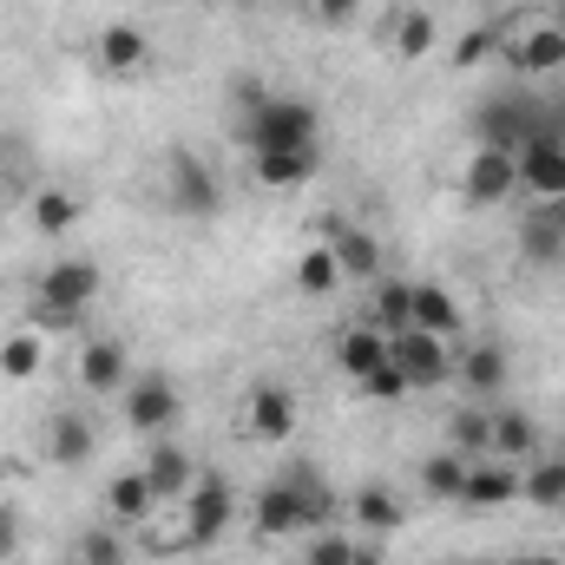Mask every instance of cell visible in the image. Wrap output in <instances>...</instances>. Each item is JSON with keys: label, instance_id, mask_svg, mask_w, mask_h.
I'll return each instance as SVG.
<instances>
[{"label": "cell", "instance_id": "24", "mask_svg": "<svg viewBox=\"0 0 565 565\" xmlns=\"http://www.w3.org/2000/svg\"><path fill=\"white\" fill-rule=\"evenodd\" d=\"M382 362H388V335H382L375 322H349L342 342H335V369H342L349 382H362V375L382 369Z\"/></svg>", "mask_w": 565, "mask_h": 565}, {"label": "cell", "instance_id": "3", "mask_svg": "<svg viewBox=\"0 0 565 565\" xmlns=\"http://www.w3.org/2000/svg\"><path fill=\"white\" fill-rule=\"evenodd\" d=\"M119 415H126L132 434L158 440V434H171V427L184 422V395H178V382H171V375L145 369V375H132V382L119 388Z\"/></svg>", "mask_w": 565, "mask_h": 565}, {"label": "cell", "instance_id": "13", "mask_svg": "<svg viewBox=\"0 0 565 565\" xmlns=\"http://www.w3.org/2000/svg\"><path fill=\"white\" fill-rule=\"evenodd\" d=\"M244 427H250V440L282 447V440L296 434V388H282V382H250V395H244Z\"/></svg>", "mask_w": 565, "mask_h": 565}, {"label": "cell", "instance_id": "15", "mask_svg": "<svg viewBox=\"0 0 565 565\" xmlns=\"http://www.w3.org/2000/svg\"><path fill=\"white\" fill-rule=\"evenodd\" d=\"M93 60H99L106 79H139L145 60H151V40H145V26H132V20H106L99 40H93Z\"/></svg>", "mask_w": 565, "mask_h": 565}, {"label": "cell", "instance_id": "48", "mask_svg": "<svg viewBox=\"0 0 565 565\" xmlns=\"http://www.w3.org/2000/svg\"><path fill=\"white\" fill-rule=\"evenodd\" d=\"M302 565H309V559H302Z\"/></svg>", "mask_w": 565, "mask_h": 565}, {"label": "cell", "instance_id": "49", "mask_svg": "<svg viewBox=\"0 0 565 565\" xmlns=\"http://www.w3.org/2000/svg\"><path fill=\"white\" fill-rule=\"evenodd\" d=\"M73 565H79V559H73Z\"/></svg>", "mask_w": 565, "mask_h": 565}, {"label": "cell", "instance_id": "46", "mask_svg": "<svg viewBox=\"0 0 565 565\" xmlns=\"http://www.w3.org/2000/svg\"><path fill=\"white\" fill-rule=\"evenodd\" d=\"M553 454H565V440H559V447H553Z\"/></svg>", "mask_w": 565, "mask_h": 565}, {"label": "cell", "instance_id": "29", "mask_svg": "<svg viewBox=\"0 0 565 565\" xmlns=\"http://www.w3.org/2000/svg\"><path fill=\"white\" fill-rule=\"evenodd\" d=\"M520 500H533V507H553L559 513L565 507V454H533V467L520 473Z\"/></svg>", "mask_w": 565, "mask_h": 565}, {"label": "cell", "instance_id": "32", "mask_svg": "<svg viewBox=\"0 0 565 565\" xmlns=\"http://www.w3.org/2000/svg\"><path fill=\"white\" fill-rule=\"evenodd\" d=\"M73 224H79V198H73V191H60V184L33 191V231H40V237H66Z\"/></svg>", "mask_w": 565, "mask_h": 565}, {"label": "cell", "instance_id": "45", "mask_svg": "<svg viewBox=\"0 0 565 565\" xmlns=\"http://www.w3.org/2000/svg\"><path fill=\"white\" fill-rule=\"evenodd\" d=\"M0 217H7V191H0Z\"/></svg>", "mask_w": 565, "mask_h": 565}, {"label": "cell", "instance_id": "20", "mask_svg": "<svg viewBox=\"0 0 565 565\" xmlns=\"http://www.w3.org/2000/svg\"><path fill=\"white\" fill-rule=\"evenodd\" d=\"M282 480H289V487H296V500H302V533H322V526H335L342 500H335V487L322 480V467H309V460H289V467H282Z\"/></svg>", "mask_w": 565, "mask_h": 565}, {"label": "cell", "instance_id": "21", "mask_svg": "<svg viewBox=\"0 0 565 565\" xmlns=\"http://www.w3.org/2000/svg\"><path fill=\"white\" fill-rule=\"evenodd\" d=\"M145 480H151V493L158 500H178L184 507V493H191V480H198V460L178 447V440H151V460H145Z\"/></svg>", "mask_w": 565, "mask_h": 565}, {"label": "cell", "instance_id": "42", "mask_svg": "<svg viewBox=\"0 0 565 565\" xmlns=\"http://www.w3.org/2000/svg\"><path fill=\"white\" fill-rule=\"evenodd\" d=\"M355 565H388L382 559V540H355Z\"/></svg>", "mask_w": 565, "mask_h": 565}, {"label": "cell", "instance_id": "23", "mask_svg": "<svg viewBox=\"0 0 565 565\" xmlns=\"http://www.w3.org/2000/svg\"><path fill=\"white\" fill-rule=\"evenodd\" d=\"M415 329L422 335H440V342L467 335V316H460V302H454L447 282H415Z\"/></svg>", "mask_w": 565, "mask_h": 565}, {"label": "cell", "instance_id": "33", "mask_svg": "<svg viewBox=\"0 0 565 565\" xmlns=\"http://www.w3.org/2000/svg\"><path fill=\"white\" fill-rule=\"evenodd\" d=\"M40 362H46V349H40V335H33V329H13V335H0V375H7V382H26V375H40Z\"/></svg>", "mask_w": 565, "mask_h": 565}, {"label": "cell", "instance_id": "18", "mask_svg": "<svg viewBox=\"0 0 565 565\" xmlns=\"http://www.w3.org/2000/svg\"><path fill=\"white\" fill-rule=\"evenodd\" d=\"M316 171H322V145H302V151H250V178L264 191H302Z\"/></svg>", "mask_w": 565, "mask_h": 565}, {"label": "cell", "instance_id": "7", "mask_svg": "<svg viewBox=\"0 0 565 565\" xmlns=\"http://www.w3.org/2000/svg\"><path fill=\"white\" fill-rule=\"evenodd\" d=\"M388 362L408 375V388H447L454 382V349L440 335H422V329H395L388 335Z\"/></svg>", "mask_w": 565, "mask_h": 565}, {"label": "cell", "instance_id": "10", "mask_svg": "<svg viewBox=\"0 0 565 565\" xmlns=\"http://www.w3.org/2000/svg\"><path fill=\"white\" fill-rule=\"evenodd\" d=\"M316 244H329V250H335L342 282H375V277H382V244H375L355 217H322V224H316Z\"/></svg>", "mask_w": 565, "mask_h": 565}, {"label": "cell", "instance_id": "30", "mask_svg": "<svg viewBox=\"0 0 565 565\" xmlns=\"http://www.w3.org/2000/svg\"><path fill=\"white\" fill-rule=\"evenodd\" d=\"M375 329H415V277H375Z\"/></svg>", "mask_w": 565, "mask_h": 565}, {"label": "cell", "instance_id": "47", "mask_svg": "<svg viewBox=\"0 0 565 565\" xmlns=\"http://www.w3.org/2000/svg\"><path fill=\"white\" fill-rule=\"evenodd\" d=\"M559 520H565V507H559Z\"/></svg>", "mask_w": 565, "mask_h": 565}, {"label": "cell", "instance_id": "38", "mask_svg": "<svg viewBox=\"0 0 565 565\" xmlns=\"http://www.w3.org/2000/svg\"><path fill=\"white\" fill-rule=\"evenodd\" d=\"M302 559H309V565H355V540H349V533H335V526H322V533H309Z\"/></svg>", "mask_w": 565, "mask_h": 565}, {"label": "cell", "instance_id": "12", "mask_svg": "<svg viewBox=\"0 0 565 565\" xmlns=\"http://www.w3.org/2000/svg\"><path fill=\"white\" fill-rule=\"evenodd\" d=\"M520 257L533 270H565V198L553 204H533L520 217Z\"/></svg>", "mask_w": 565, "mask_h": 565}, {"label": "cell", "instance_id": "41", "mask_svg": "<svg viewBox=\"0 0 565 565\" xmlns=\"http://www.w3.org/2000/svg\"><path fill=\"white\" fill-rule=\"evenodd\" d=\"M13 546H20V513H13V500H7V507H0V559H7Z\"/></svg>", "mask_w": 565, "mask_h": 565}, {"label": "cell", "instance_id": "5", "mask_svg": "<svg viewBox=\"0 0 565 565\" xmlns=\"http://www.w3.org/2000/svg\"><path fill=\"white\" fill-rule=\"evenodd\" d=\"M533 132H546V106L526 93H493L487 106H473V139L493 151H520Z\"/></svg>", "mask_w": 565, "mask_h": 565}, {"label": "cell", "instance_id": "9", "mask_svg": "<svg viewBox=\"0 0 565 565\" xmlns=\"http://www.w3.org/2000/svg\"><path fill=\"white\" fill-rule=\"evenodd\" d=\"M513 164H520V191H526L533 204L565 198V139L559 132H533V139L513 151Z\"/></svg>", "mask_w": 565, "mask_h": 565}, {"label": "cell", "instance_id": "35", "mask_svg": "<svg viewBox=\"0 0 565 565\" xmlns=\"http://www.w3.org/2000/svg\"><path fill=\"white\" fill-rule=\"evenodd\" d=\"M447 447H454V454H467V460L493 454V427H487V408H480V402L454 415V427H447Z\"/></svg>", "mask_w": 565, "mask_h": 565}, {"label": "cell", "instance_id": "28", "mask_svg": "<svg viewBox=\"0 0 565 565\" xmlns=\"http://www.w3.org/2000/svg\"><path fill=\"white\" fill-rule=\"evenodd\" d=\"M151 507H158V493H151V480L139 473H113V487H106V513L119 520V526H145L151 520Z\"/></svg>", "mask_w": 565, "mask_h": 565}, {"label": "cell", "instance_id": "44", "mask_svg": "<svg viewBox=\"0 0 565 565\" xmlns=\"http://www.w3.org/2000/svg\"><path fill=\"white\" fill-rule=\"evenodd\" d=\"M0 507H7V467H0Z\"/></svg>", "mask_w": 565, "mask_h": 565}, {"label": "cell", "instance_id": "43", "mask_svg": "<svg viewBox=\"0 0 565 565\" xmlns=\"http://www.w3.org/2000/svg\"><path fill=\"white\" fill-rule=\"evenodd\" d=\"M546 20H553V26H559V33H565V0H559V7H553V13H546Z\"/></svg>", "mask_w": 565, "mask_h": 565}, {"label": "cell", "instance_id": "34", "mask_svg": "<svg viewBox=\"0 0 565 565\" xmlns=\"http://www.w3.org/2000/svg\"><path fill=\"white\" fill-rule=\"evenodd\" d=\"M296 289H302V296H335V289H342V264H335L329 244L302 250V264H296Z\"/></svg>", "mask_w": 565, "mask_h": 565}, {"label": "cell", "instance_id": "36", "mask_svg": "<svg viewBox=\"0 0 565 565\" xmlns=\"http://www.w3.org/2000/svg\"><path fill=\"white\" fill-rule=\"evenodd\" d=\"M79 565H126L132 559V546H126V533L119 526H93V533H79Z\"/></svg>", "mask_w": 565, "mask_h": 565}, {"label": "cell", "instance_id": "16", "mask_svg": "<svg viewBox=\"0 0 565 565\" xmlns=\"http://www.w3.org/2000/svg\"><path fill=\"white\" fill-rule=\"evenodd\" d=\"M520 500V467L513 460H473L467 467V487H460V507L467 513H493V507H513Z\"/></svg>", "mask_w": 565, "mask_h": 565}, {"label": "cell", "instance_id": "2", "mask_svg": "<svg viewBox=\"0 0 565 565\" xmlns=\"http://www.w3.org/2000/svg\"><path fill=\"white\" fill-rule=\"evenodd\" d=\"M99 264L93 257H60V264H46L40 270V322L46 329H79L86 322V309H93V296H99Z\"/></svg>", "mask_w": 565, "mask_h": 565}, {"label": "cell", "instance_id": "8", "mask_svg": "<svg viewBox=\"0 0 565 565\" xmlns=\"http://www.w3.org/2000/svg\"><path fill=\"white\" fill-rule=\"evenodd\" d=\"M454 382L487 408V402H500V388L513 382V362H507V342L500 335H480V342H467L460 355H454Z\"/></svg>", "mask_w": 565, "mask_h": 565}, {"label": "cell", "instance_id": "22", "mask_svg": "<svg viewBox=\"0 0 565 565\" xmlns=\"http://www.w3.org/2000/svg\"><path fill=\"white\" fill-rule=\"evenodd\" d=\"M250 526H257V540H289V533H302V500H296V487H289L282 473L264 487V493H257Z\"/></svg>", "mask_w": 565, "mask_h": 565}, {"label": "cell", "instance_id": "25", "mask_svg": "<svg viewBox=\"0 0 565 565\" xmlns=\"http://www.w3.org/2000/svg\"><path fill=\"white\" fill-rule=\"evenodd\" d=\"M349 513L362 520V533H369V540H388V533H402V520H408V513H402V500H395L382 480H362V487L349 493Z\"/></svg>", "mask_w": 565, "mask_h": 565}, {"label": "cell", "instance_id": "14", "mask_svg": "<svg viewBox=\"0 0 565 565\" xmlns=\"http://www.w3.org/2000/svg\"><path fill=\"white\" fill-rule=\"evenodd\" d=\"M460 191H467V204H507V198L520 191V164H513V151L473 145V158H467V171H460Z\"/></svg>", "mask_w": 565, "mask_h": 565}, {"label": "cell", "instance_id": "19", "mask_svg": "<svg viewBox=\"0 0 565 565\" xmlns=\"http://www.w3.org/2000/svg\"><path fill=\"white\" fill-rule=\"evenodd\" d=\"M487 427H493V460H533L546 440H540V422L513 402H487Z\"/></svg>", "mask_w": 565, "mask_h": 565}, {"label": "cell", "instance_id": "39", "mask_svg": "<svg viewBox=\"0 0 565 565\" xmlns=\"http://www.w3.org/2000/svg\"><path fill=\"white\" fill-rule=\"evenodd\" d=\"M355 388H362L369 402H408V395H415V388H408V375H402L395 362H382V369H369V375H362Z\"/></svg>", "mask_w": 565, "mask_h": 565}, {"label": "cell", "instance_id": "31", "mask_svg": "<svg viewBox=\"0 0 565 565\" xmlns=\"http://www.w3.org/2000/svg\"><path fill=\"white\" fill-rule=\"evenodd\" d=\"M467 454H454V447H440V454H427L422 460V493H434V500H454L460 507V487H467Z\"/></svg>", "mask_w": 565, "mask_h": 565}, {"label": "cell", "instance_id": "27", "mask_svg": "<svg viewBox=\"0 0 565 565\" xmlns=\"http://www.w3.org/2000/svg\"><path fill=\"white\" fill-rule=\"evenodd\" d=\"M93 422L86 415H53V427H46V460L53 467H86L93 460Z\"/></svg>", "mask_w": 565, "mask_h": 565}, {"label": "cell", "instance_id": "6", "mask_svg": "<svg viewBox=\"0 0 565 565\" xmlns=\"http://www.w3.org/2000/svg\"><path fill=\"white\" fill-rule=\"evenodd\" d=\"M231 533V480L224 473H198L184 493V553H204Z\"/></svg>", "mask_w": 565, "mask_h": 565}, {"label": "cell", "instance_id": "17", "mask_svg": "<svg viewBox=\"0 0 565 565\" xmlns=\"http://www.w3.org/2000/svg\"><path fill=\"white\" fill-rule=\"evenodd\" d=\"M132 382V362H126V342L119 335H93L79 349V388L86 395H119Z\"/></svg>", "mask_w": 565, "mask_h": 565}, {"label": "cell", "instance_id": "26", "mask_svg": "<svg viewBox=\"0 0 565 565\" xmlns=\"http://www.w3.org/2000/svg\"><path fill=\"white\" fill-rule=\"evenodd\" d=\"M388 46H395V60H427L434 46H440V20L427 13V7H402L395 20H388Z\"/></svg>", "mask_w": 565, "mask_h": 565}, {"label": "cell", "instance_id": "4", "mask_svg": "<svg viewBox=\"0 0 565 565\" xmlns=\"http://www.w3.org/2000/svg\"><path fill=\"white\" fill-rule=\"evenodd\" d=\"M164 204L178 211V217H217L224 211V178L198 158V151H171L164 158Z\"/></svg>", "mask_w": 565, "mask_h": 565}, {"label": "cell", "instance_id": "37", "mask_svg": "<svg viewBox=\"0 0 565 565\" xmlns=\"http://www.w3.org/2000/svg\"><path fill=\"white\" fill-rule=\"evenodd\" d=\"M500 40H507V26H500V20H480V26L454 46V73H473L487 53H500Z\"/></svg>", "mask_w": 565, "mask_h": 565}, {"label": "cell", "instance_id": "11", "mask_svg": "<svg viewBox=\"0 0 565 565\" xmlns=\"http://www.w3.org/2000/svg\"><path fill=\"white\" fill-rule=\"evenodd\" d=\"M500 60H507L513 73H565V33L546 13H533L520 33L500 40Z\"/></svg>", "mask_w": 565, "mask_h": 565}, {"label": "cell", "instance_id": "1", "mask_svg": "<svg viewBox=\"0 0 565 565\" xmlns=\"http://www.w3.org/2000/svg\"><path fill=\"white\" fill-rule=\"evenodd\" d=\"M231 132L250 145V151H302V145L322 139V113L316 99H296V93H270L257 113L231 119Z\"/></svg>", "mask_w": 565, "mask_h": 565}, {"label": "cell", "instance_id": "40", "mask_svg": "<svg viewBox=\"0 0 565 565\" xmlns=\"http://www.w3.org/2000/svg\"><path fill=\"white\" fill-rule=\"evenodd\" d=\"M309 13H316V26H349V20H362V0H309Z\"/></svg>", "mask_w": 565, "mask_h": 565}]
</instances>
